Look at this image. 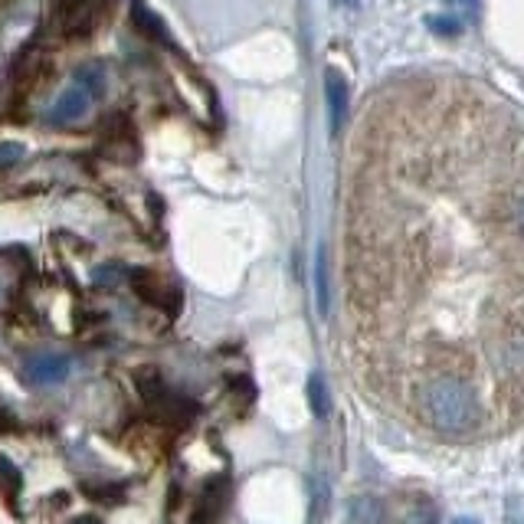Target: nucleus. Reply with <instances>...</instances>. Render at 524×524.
I'll use <instances>...</instances> for the list:
<instances>
[{
    "label": "nucleus",
    "mask_w": 524,
    "mask_h": 524,
    "mask_svg": "<svg viewBox=\"0 0 524 524\" xmlns=\"http://www.w3.org/2000/svg\"><path fill=\"white\" fill-rule=\"evenodd\" d=\"M423 413L439 433L449 436H466L479 426V400L469 384L456 377H439L430 380L423 390Z\"/></svg>",
    "instance_id": "nucleus-1"
},
{
    "label": "nucleus",
    "mask_w": 524,
    "mask_h": 524,
    "mask_svg": "<svg viewBox=\"0 0 524 524\" xmlns=\"http://www.w3.org/2000/svg\"><path fill=\"white\" fill-rule=\"evenodd\" d=\"M430 27L439 33V37H459L462 33V20L456 14H446V17H430Z\"/></svg>",
    "instance_id": "nucleus-15"
},
{
    "label": "nucleus",
    "mask_w": 524,
    "mask_h": 524,
    "mask_svg": "<svg viewBox=\"0 0 524 524\" xmlns=\"http://www.w3.org/2000/svg\"><path fill=\"white\" fill-rule=\"evenodd\" d=\"M89 105H92V95L73 82V86H69L66 92H59V99L53 102L50 122L53 125H76V122H82V118H86Z\"/></svg>",
    "instance_id": "nucleus-4"
},
{
    "label": "nucleus",
    "mask_w": 524,
    "mask_h": 524,
    "mask_svg": "<svg viewBox=\"0 0 524 524\" xmlns=\"http://www.w3.org/2000/svg\"><path fill=\"white\" fill-rule=\"evenodd\" d=\"M518 223H521V230H524V200H521V207H518Z\"/></svg>",
    "instance_id": "nucleus-18"
},
{
    "label": "nucleus",
    "mask_w": 524,
    "mask_h": 524,
    "mask_svg": "<svg viewBox=\"0 0 524 524\" xmlns=\"http://www.w3.org/2000/svg\"><path fill=\"white\" fill-rule=\"evenodd\" d=\"M131 20H135V27L145 33V37H151L154 43H161V46H171L174 50V40L168 37V27L161 23V17L154 14V10L145 4V0H135L131 4Z\"/></svg>",
    "instance_id": "nucleus-9"
},
{
    "label": "nucleus",
    "mask_w": 524,
    "mask_h": 524,
    "mask_svg": "<svg viewBox=\"0 0 524 524\" xmlns=\"http://www.w3.org/2000/svg\"><path fill=\"white\" fill-rule=\"evenodd\" d=\"M76 86L86 89V92L92 95V99H99V95L105 92V69L95 66V63L79 66V69H76Z\"/></svg>",
    "instance_id": "nucleus-11"
},
{
    "label": "nucleus",
    "mask_w": 524,
    "mask_h": 524,
    "mask_svg": "<svg viewBox=\"0 0 524 524\" xmlns=\"http://www.w3.org/2000/svg\"><path fill=\"white\" fill-rule=\"evenodd\" d=\"M341 7H357V0H338Z\"/></svg>",
    "instance_id": "nucleus-20"
},
{
    "label": "nucleus",
    "mask_w": 524,
    "mask_h": 524,
    "mask_svg": "<svg viewBox=\"0 0 524 524\" xmlns=\"http://www.w3.org/2000/svg\"><path fill=\"white\" fill-rule=\"evenodd\" d=\"M325 99H328V118H331V135H338L348 122V82L338 69L325 73Z\"/></svg>",
    "instance_id": "nucleus-6"
},
{
    "label": "nucleus",
    "mask_w": 524,
    "mask_h": 524,
    "mask_svg": "<svg viewBox=\"0 0 524 524\" xmlns=\"http://www.w3.org/2000/svg\"><path fill=\"white\" fill-rule=\"evenodd\" d=\"M226 502H230V482H226L223 475H217V479H210L204 492H200L197 524H217L226 515Z\"/></svg>",
    "instance_id": "nucleus-5"
},
{
    "label": "nucleus",
    "mask_w": 524,
    "mask_h": 524,
    "mask_svg": "<svg viewBox=\"0 0 524 524\" xmlns=\"http://www.w3.org/2000/svg\"><path fill=\"white\" fill-rule=\"evenodd\" d=\"M315 289H318V312L328 315V259L325 249H318V262H315Z\"/></svg>",
    "instance_id": "nucleus-13"
},
{
    "label": "nucleus",
    "mask_w": 524,
    "mask_h": 524,
    "mask_svg": "<svg viewBox=\"0 0 524 524\" xmlns=\"http://www.w3.org/2000/svg\"><path fill=\"white\" fill-rule=\"evenodd\" d=\"M20 158H23V145H17V141H0V171L14 168Z\"/></svg>",
    "instance_id": "nucleus-16"
},
{
    "label": "nucleus",
    "mask_w": 524,
    "mask_h": 524,
    "mask_svg": "<svg viewBox=\"0 0 524 524\" xmlns=\"http://www.w3.org/2000/svg\"><path fill=\"white\" fill-rule=\"evenodd\" d=\"M105 0H66V33L73 37H86L95 27V17H99V7Z\"/></svg>",
    "instance_id": "nucleus-8"
},
{
    "label": "nucleus",
    "mask_w": 524,
    "mask_h": 524,
    "mask_svg": "<svg viewBox=\"0 0 524 524\" xmlns=\"http://www.w3.org/2000/svg\"><path fill=\"white\" fill-rule=\"evenodd\" d=\"M69 357L66 354H33L27 364H23V377L33 387H53L59 380L69 377Z\"/></svg>",
    "instance_id": "nucleus-3"
},
{
    "label": "nucleus",
    "mask_w": 524,
    "mask_h": 524,
    "mask_svg": "<svg viewBox=\"0 0 524 524\" xmlns=\"http://www.w3.org/2000/svg\"><path fill=\"white\" fill-rule=\"evenodd\" d=\"M135 289H138V295L145 302H151V305H158V308H164V312H177V289L171 282H164V279H158V276H151V272H135Z\"/></svg>",
    "instance_id": "nucleus-7"
},
{
    "label": "nucleus",
    "mask_w": 524,
    "mask_h": 524,
    "mask_svg": "<svg viewBox=\"0 0 524 524\" xmlns=\"http://www.w3.org/2000/svg\"><path fill=\"white\" fill-rule=\"evenodd\" d=\"M138 390H141V397H145L148 403V410L154 420H164V423H187L190 416H194V403H190L184 393H177L171 390L158 374H145L141 371L138 374Z\"/></svg>",
    "instance_id": "nucleus-2"
},
{
    "label": "nucleus",
    "mask_w": 524,
    "mask_h": 524,
    "mask_svg": "<svg viewBox=\"0 0 524 524\" xmlns=\"http://www.w3.org/2000/svg\"><path fill=\"white\" fill-rule=\"evenodd\" d=\"M69 524H105V521H99V518H95V515H82V518L69 521Z\"/></svg>",
    "instance_id": "nucleus-17"
},
{
    "label": "nucleus",
    "mask_w": 524,
    "mask_h": 524,
    "mask_svg": "<svg viewBox=\"0 0 524 524\" xmlns=\"http://www.w3.org/2000/svg\"><path fill=\"white\" fill-rule=\"evenodd\" d=\"M403 524H439V511L433 502H416L407 515H403Z\"/></svg>",
    "instance_id": "nucleus-14"
},
{
    "label": "nucleus",
    "mask_w": 524,
    "mask_h": 524,
    "mask_svg": "<svg viewBox=\"0 0 524 524\" xmlns=\"http://www.w3.org/2000/svg\"><path fill=\"white\" fill-rule=\"evenodd\" d=\"M452 524H479V521H472V518H456Z\"/></svg>",
    "instance_id": "nucleus-19"
},
{
    "label": "nucleus",
    "mask_w": 524,
    "mask_h": 524,
    "mask_svg": "<svg viewBox=\"0 0 524 524\" xmlns=\"http://www.w3.org/2000/svg\"><path fill=\"white\" fill-rule=\"evenodd\" d=\"M308 407H312V413L318 416V420H325L328 410H331L328 387H325V380H321L318 374H312V380H308Z\"/></svg>",
    "instance_id": "nucleus-12"
},
{
    "label": "nucleus",
    "mask_w": 524,
    "mask_h": 524,
    "mask_svg": "<svg viewBox=\"0 0 524 524\" xmlns=\"http://www.w3.org/2000/svg\"><path fill=\"white\" fill-rule=\"evenodd\" d=\"M351 524H387V505L374 495H361L348 505Z\"/></svg>",
    "instance_id": "nucleus-10"
}]
</instances>
